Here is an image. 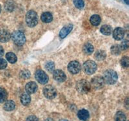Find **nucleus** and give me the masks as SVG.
<instances>
[{
    "instance_id": "obj_1",
    "label": "nucleus",
    "mask_w": 129,
    "mask_h": 121,
    "mask_svg": "<svg viewBox=\"0 0 129 121\" xmlns=\"http://www.w3.org/2000/svg\"><path fill=\"white\" fill-rule=\"evenodd\" d=\"M103 79L107 84L112 85L116 84L117 80V74L116 71L112 69H108L105 71L103 74Z\"/></svg>"
},
{
    "instance_id": "obj_2",
    "label": "nucleus",
    "mask_w": 129,
    "mask_h": 121,
    "mask_svg": "<svg viewBox=\"0 0 129 121\" xmlns=\"http://www.w3.org/2000/svg\"><path fill=\"white\" fill-rule=\"evenodd\" d=\"M25 21H26V23L27 24L28 27H35L36 25L38 24V14L34 10H29L26 14Z\"/></svg>"
},
{
    "instance_id": "obj_3",
    "label": "nucleus",
    "mask_w": 129,
    "mask_h": 121,
    "mask_svg": "<svg viewBox=\"0 0 129 121\" xmlns=\"http://www.w3.org/2000/svg\"><path fill=\"white\" fill-rule=\"evenodd\" d=\"M11 38H12L14 43L18 46L23 45L26 41V38H25V34L19 31L13 32V33L11 34Z\"/></svg>"
},
{
    "instance_id": "obj_4",
    "label": "nucleus",
    "mask_w": 129,
    "mask_h": 121,
    "mask_svg": "<svg viewBox=\"0 0 129 121\" xmlns=\"http://www.w3.org/2000/svg\"><path fill=\"white\" fill-rule=\"evenodd\" d=\"M91 88V84L87 80L83 79L78 82L76 84V89L79 93L85 94L90 91Z\"/></svg>"
},
{
    "instance_id": "obj_5",
    "label": "nucleus",
    "mask_w": 129,
    "mask_h": 121,
    "mask_svg": "<svg viewBox=\"0 0 129 121\" xmlns=\"http://www.w3.org/2000/svg\"><path fill=\"white\" fill-rule=\"evenodd\" d=\"M84 72L87 75H92L97 69V64L92 60H87L83 65Z\"/></svg>"
},
{
    "instance_id": "obj_6",
    "label": "nucleus",
    "mask_w": 129,
    "mask_h": 121,
    "mask_svg": "<svg viewBox=\"0 0 129 121\" xmlns=\"http://www.w3.org/2000/svg\"><path fill=\"white\" fill-rule=\"evenodd\" d=\"M43 94L47 99H53L57 95V91L51 85H47L43 88Z\"/></svg>"
},
{
    "instance_id": "obj_7",
    "label": "nucleus",
    "mask_w": 129,
    "mask_h": 121,
    "mask_svg": "<svg viewBox=\"0 0 129 121\" xmlns=\"http://www.w3.org/2000/svg\"><path fill=\"white\" fill-rule=\"evenodd\" d=\"M91 84L95 89H100L103 88L105 84L104 79L100 76H95L91 80Z\"/></svg>"
},
{
    "instance_id": "obj_8",
    "label": "nucleus",
    "mask_w": 129,
    "mask_h": 121,
    "mask_svg": "<svg viewBox=\"0 0 129 121\" xmlns=\"http://www.w3.org/2000/svg\"><path fill=\"white\" fill-rule=\"evenodd\" d=\"M35 78L39 83L41 84H45L48 81V77L45 72L41 70L37 71L35 73Z\"/></svg>"
},
{
    "instance_id": "obj_9",
    "label": "nucleus",
    "mask_w": 129,
    "mask_h": 121,
    "mask_svg": "<svg viewBox=\"0 0 129 121\" xmlns=\"http://www.w3.org/2000/svg\"><path fill=\"white\" fill-rule=\"evenodd\" d=\"M68 70L72 74H77L81 71V65L77 61H72L68 65Z\"/></svg>"
},
{
    "instance_id": "obj_10",
    "label": "nucleus",
    "mask_w": 129,
    "mask_h": 121,
    "mask_svg": "<svg viewBox=\"0 0 129 121\" xmlns=\"http://www.w3.org/2000/svg\"><path fill=\"white\" fill-rule=\"evenodd\" d=\"M125 34V30L121 27H117L114 30L113 38L116 40H121L124 38Z\"/></svg>"
},
{
    "instance_id": "obj_11",
    "label": "nucleus",
    "mask_w": 129,
    "mask_h": 121,
    "mask_svg": "<svg viewBox=\"0 0 129 121\" xmlns=\"http://www.w3.org/2000/svg\"><path fill=\"white\" fill-rule=\"evenodd\" d=\"M53 77L54 80L59 82H63L66 80V75L61 70H56L53 72Z\"/></svg>"
},
{
    "instance_id": "obj_12",
    "label": "nucleus",
    "mask_w": 129,
    "mask_h": 121,
    "mask_svg": "<svg viewBox=\"0 0 129 121\" xmlns=\"http://www.w3.org/2000/svg\"><path fill=\"white\" fill-rule=\"evenodd\" d=\"M38 89V85L34 82H28L25 86V90L28 94H33L36 93Z\"/></svg>"
},
{
    "instance_id": "obj_13",
    "label": "nucleus",
    "mask_w": 129,
    "mask_h": 121,
    "mask_svg": "<svg viewBox=\"0 0 129 121\" xmlns=\"http://www.w3.org/2000/svg\"><path fill=\"white\" fill-rule=\"evenodd\" d=\"M72 29H73V25H72V24H69V25L63 27L60 31V33H59V36H60L61 38L63 39L66 37L67 36L71 33Z\"/></svg>"
},
{
    "instance_id": "obj_14",
    "label": "nucleus",
    "mask_w": 129,
    "mask_h": 121,
    "mask_svg": "<svg viewBox=\"0 0 129 121\" xmlns=\"http://www.w3.org/2000/svg\"><path fill=\"white\" fill-rule=\"evenodd\" d=\"M10 39V34L7 30H0V42L6 43Z\"/></svg>"
},
{
    "instance_id": "obj_15",
    "label": "nucleus",
    "mask_w": 129,
    "mask_h": 121,
    "mask_svg": "<svg viewBox=\"0 0 129 121\" xmlns=\"http://www.w3.org/2000/svg\"><path fill=\"white\" fill-rule=\"evenodd\" d=\"M78 117L79 119L83 121H86L89 118V112L86 109H81L78 113Z\"/></svg>"
},
{
    "instance_id": "obj_16",
    "label": "nucleus",
    "mask_w": 129,
    "mask_h": 121,
    "mask_svg": "<svg viewBox=\"0 0 129 121\" xmlns=\"http://www.w3.org/2000/svg\"><path fill=\"white\" fill-rule=\"evenodd\" d=\"M41 19L43 22L45 23H50L53 19L52 14L48 12H43L41 16Z\"/></svg>"
},
{
    "instance_id": "obj_17",
    "label": "nucleus",
    "mask_w": 129,
    "mask_h": 121,
    "mask_svg": "<svg viewBox=\"0 0 129 121\" xmlns=\"http://www.w3.org/2000/svg\"><path fill=\"white\" fill-rule=\"evenodd\" d=\"M16 104L13 101H7L3 105V109L7 111H11L15 109Z\"/></svg>"
},
{
    "instance_id": "obj_18",
    "label": "nucleus",
    "mask_w": 129,
    "mask_h": 121,
    "mask_svg": "<svg viewBox=\"0 0 129 121\" xmlns=\"http://www.w3.org/2000/svg\"><path fill=\"white\" fill-rule=\"evenodd\" d=\"M21 102L24 106H27L31 102V97L30 94L27 93H23V94L21 96Z\"/></svg>"
},
{
    "instance_id": "obj_19",
    "label": "nucleus",
    "mask_w": 129,
    "mask_h": 121,
    "mask_svg": "<svg viewBox=\"0 0 129 121\" xmlns=\"http://www.w3.org/2000/svg\"><path fill=\"white\" fill-rule=\"evenodd\" d=\"M100 31L103 34L106 36H109L112 33V29L109 25H103L100 28Z\"/></svg>"
},
{
    "instance_id": "obj_20",
    "label": "nucleus",
    "mask_w": 129,
    "mask_h": 121,
    "mask_svg": "<svg viewBox=\"0 0 129 121\" xmlns=\"http://www.w3.org/2000/svg\"><path fill=\"white\" fill-rule=\"evenodd\" d=\"M106 56H107V54L103 50L98 51L95 54V59L98 61H103V60L105 59Z\"/></svg>"
},
{
    "instance_id": "obj_21",
    "label": "nucleus",
    "mask_w": 129,
    "mask_h": 121,
    "mask_svg": "<svg viewBox=\"0 0 129 121\" xmlns=\"http://www.w3.org/2000/svg\"><path fill=\"white\" fill-rule=\"evenodd\" d=\"M94 50V48L93 45L91 43H86L83 47V51L85 54L87 55H90L93 53Z\"/></svg>"
},
{
    "instance_id": "obj_22",
    "label": "nucleus",
    "mask_w": 129,
    "mask_h": 121,
    "mask_svg": "<svg viewBox=\"0 0 129 121\" xmlns=\"http://www.w3.org/2000/svg\"><path fill=\"white\" fill-rule=\"evenodd\" d=\"M6 58L7 61H9L11 64H14L17 62V56L14 53L9 52L6 54Z\"/></svg>"
},
{
    "instance_id": "obj_23",
    "label": "nucleus",
    "mask_w": 129,
    "mask_h": 121,
    "mask_svg": "<svg viewBox=\"0 0 129 121\" xmlns=\"http://www.w3.org/2000/svg\"><path fill=\"white\" fill-rule=\"evenodd\" d=\"M90 21L92 25L97 26V25H100V23H101V18L98 15H93V16H91L90 19Z\"/></svg>"
},
{
    "instance_id": "obj_24",
    "label": "nucleus",
    "mask_w": 129,
    "mask_h": 121,
    "mask_svg": "<svg viewBox=\"0 0 129 121\" xmlns=\"http://www.w3.org/2000/svg\"><path fill=\"white\" fill-rule=\"evenodd\" d=\"M114 119L115 121H126V115L122 111H118L115 115Z\"/></svg>"
},
{
    "instance_id": "obj_25",
    "label": "nucleus",
    "mask_w": 129,
    "mask_h": 121,
    "mask_svg": "<svg viewBox=\"0 0 129 121\" xmlns=\"http://www.w3.org/2000/svg\"><path fill=\"white\" fill-rule=\"evenodd\" d=\"M7 99V92L5 89L0 87V103H3Z\"/></svg>"
},
{
    "instance_id": "obj_26",
    "label": "nucleus",
    "mask_w": 129,
    "mask_h": 121,
    "mask_svg": "<svg viewBox=\"0 0 129 121\" xmlns=\"http://www.w3.org/2000/svg\"><path fill=\"white\" fill-rule=\"evenodd\" d=\"M110 51H111V53L113 55L117 56V55H119L121 53L120 47H119L118 45H114L112 46L111 49H110Z\"/></svg>"
},
{
    "instance_id": "obj_27",
    "label": "nucleus",
    "mask_w": 129,
    "mask_h": 121,
    "mask_svg": "<svg viewBox=\"0 0 129 121\" xmlns=\"http://www.w3.org/2000/svg\"><path fill=\"white\" fill-rule=\"evenodd\" d=\"M45 69L48 72H53L54 71L55 65L54 63L52 61H49L45 64Z\"/></svg>"
},
{
    "instance_id": "obj_28",
    "label": "nucleus",
    "mask_w": 129,
    "mask_h": 121,
    "mask_svg": "<svg viewBox=\"0 0 129 121\" xmlns=\"http://www.w3.org/2000/svg\"><path fill=\"white\" fill-rule=\"evenodd\" d=\"M30 72L28 70H23L19 73V76L21 78H24V79H28L30 77Z\"/></svg>"
},
{
    "instance_id": "obj_29",
    "label": "nucleus",
    "mask_w": 129,
    "mask_h": 121,
    "mask_svg": "<svg viewBox=\"0 0 129 121\" xmlns=\"http://www.w3.org/2000/svg\"><path fill=\"white\" fill-rule=\"evenodd\" d=\"M74 4L75 7L79 9H81L85 6L83 0H74Z\"/></svg>"
},
{
    "instance_id": "obj_30",
    "label": "nucleus",
    "mask_w": 129,
    "mask_h": 121,
    "mask_svg": "<svg viewBox=\"0 0 129 121\" xmlns=\"http://www.w3.org/2000/svg\"><path fill=\"white\" fill-rule=\"evenodd\" d=\"M121 64L123 67H128L129 66V58L127 56L123 57L121 60Z\"/></svg>"
},
{
    "instance_id": "obj_31",
    "label": "nucleus",
    "mask_w": 129,
    "mask_h": 121,
    "mask_svg": "<svg viewBox=\"0 0 129 121\" xmlns=\"http://www.w3.org/2000/svg\"><path fill=\"white\" fill-rule=\"evenodd\" d=\"M7 65V63L5 60L3 58H0V69H4Z\"/></svg>"
},
{
    "instance_id": "obj_32",
    "label": "nucleus",
    "mask_w": 129,
    "mask_h": 121,
    "mask_svg": "<svg viewBox=\"0 0 129 121\" xmlns=\"http://www.w3.org/2000/svg\"><path fill=\"white\" fill-rule=\"evenodd\" d=\"M128 40H125V41H123L121 43V49H123V50H125V49H127L128 48Z\"/></svg>"
},
{
    "instance_id": "obj_33",
    "label": "nucleus",
    "mask_w": 129,
    "mask_h": 121,
    "mask_svg": "<svg viewBox=\"0 0 129 121\" xmlns=\"http://www.w3.org/2000/svg\"><path fill=\"white\" fill-rule=\"evenodd\" d=\"M26 121H39V120L34 115H31V116L27 117Z\"/></svg>"
},
{
    "instance_id": "obj_34",
    "label": "nucleus",
    "mask_w": 129,
    "mask_h": 121,
    "mask_svg": "<svg viewBox=\"0 0 129 121\" xmlns=\"http://www.w3.org/2000/svg\"><path fill=\"white\" fill-rule=\"evenodd\" d=\"M4 54V50H3V48L0 45V58L2 57V56Z\"/></svg>"
},
{
    "instance_id": "obj_35",
    "label": "nucleus",
    "mask_w": 129,
    "mask_h": 121,
    "mask_svg": "<svg viewBox=\"0 0 129 121\" xmlns=\"http://www.w3.org/2000/svg\"><path fill=\"white\" fill-rule=\"evenodd\" d=\"M44 121H54V120L51 118H47L46 120H45Z\"/></svg>"
},
{
    "instance_id": "obj_36",
    "label": "nucleus",
    "mask_w": 129,
    "mask_h": 121,
    "mask_svg": "<svg viewBox=\"0 0 129 121\" xmlns=\"http://www.w3.org/2000/svg\"><path fill=\"white\" fill-rule=\"evenodd\" d=\"M124 1H125V3H126V4H127V5H128V3H129V2H128V0H124Z\"/></svg>"
},
{
    "instance_id": "obj_37",
    "label": "nucleus",
    "mask_w": 129,
    "mask_h": 121,
    "mask_svg": "<svg viewBox=\"0 0 129 121\" xmlns=\"http://www.w3.org/2000/svg\"><path fill=\"white\" fill-rule=\"evenodd\" d=\"M60 121H69V120H65V119H63V120H60Z\"/></svg>"
},
{
    "instance_id": "obj_38",
    "label": "nucleus",
    "mask_w": 129,
    "mask_h": 121,
    "mask_svg": "<svg viewBox=\"0 0 129 121\" xmlns=\"http://www.w3.org/2000/svg\"><path fill=\"white\" fill-rule=\"evenodd\" d=\"M1 9H2V8H1V5H0V12H1Z\"/></svg>"
}]
</instances>
